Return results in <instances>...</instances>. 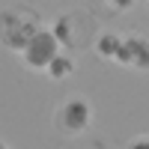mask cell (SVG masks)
Masks as SVG:
<instances>
[{
    "label": "cell",
    "instance_id": "1",
    "mask_svg": "<svg viewBox=\"0 0 149 149\" xmlns=\"http://www.w3.org/2000/svg\"><path fill=\"white\" fill-rule=\"evenodd\" d=\"M39 18L42 15L33 12L30 6H3L0 9V45L6 51L21 54L27 42L36 36V30L45 27Z\"/></svg>",
    "mask_w": 149,
    "mask_h": 149
},
{
    "label": "cell",
    "instance_id": "2",
    "mask_svg": "<svg viewBox=\"0 0 149 149\" xmlns=\"http://www.w3.org/2000/svg\"><path fill=\"white\" fill-rule=\"evenodd\" d=\"M54 36L60 39V45L66 51H84V48H93V39H95V15L93 12H84V9H66L60 12L51 24Z\"/></svg>",
    "mask_w": 149,
    "mask_h": 149
},
{
    "label": "cell",
    "instance_id": "3",
    "mask_svg": "<svg viewBox=\"0 0 149 149\" xmlns=\"http://www.w3.org/2000/svg\"><path fill=\"white\" fill-rule=\"evenodd\" d=\"M51 122H54V128L60 134H66V137L84 134L86 128L93 125V104H90V98L72 95V98H66V102H60Z\"/></svg>",
    "mask_w": 149,
    "mask_h": 149
},
{
    "label": "cell",
    "instance_id": "4",
    "mask_svg": "<svg viewBox=\"0 0 149 149\" xmlns=\"http://www.w3.org/2000/svg\"><path fill=\"white\" fill-rule=\"evenodd\" d=\"M60 51H63V45H60V39L54 36V30L51 27H39L36 36L27 42V48L21 51V60H24V66L30 72H45Z\"/></svg>",
    "mask_w": 149,
    "mask_h": 149
},
{
    "label": "cell",
    "instance_id": "5",
    "mask_svg": "<svg viewBox=\"0 0 149 149\" xmlns=\"http://www.w3.org/2000/svg\"><path fill=\"white\" fill-rule=\"evenodd\" d=\"M116 63L125 69H134V72H149V36H143V33L122 36V51H119Z\"/></svg>",
    "mask_w": 149,
    "mask_h": 149
},
{
    "label": "cell",
    "instance_id": "6",
    "mask_svg": "<svg viewBox=\"0 0 149 149\" xmlns=\"http://www.w3.org/2000/svg\"><path fill=\"white\" fill-rule=\"evenodd\" d=\"M93 51H95L98 60H104V63H116L119 51H122V33H116V30H98L95 39H93Z\"/></svg>",
    "mask_w": 149,
    "mask_h": 149
},
{
    "label": "cell",
    "instance_id": "7",
    "mask_svg": "<svg viewBox=\"0 0 149 149\" xmlns=\"http://www.w3.org/2000/svg\"><path fill=\"white\" fill-rule=\"evenodd\" d=\"M74 69H78V66H74L72 51H66V48H63V51L51 60V66L45 69V74H48L51 81H66V78H72V74H74Z\"/></svg>",
    "mask_w": 149,
    "mask_h": 149
},
{
    "label": "cell",
    "instance_id": "8",
    "mask_svg": "<svg viewBox=\"0 0 149 149\" xmlns=\"http://www.w3.org/2000/svg\"><path fill=\"white\" fill-rule=\"evenodd\" d=\"M137 0H90V12L98 18L104 15H122V12H128Z\"/></svg>",
    "mask_w": 149,
    "mask_h": 149
},
{
    "label": "cell",
    "instance_id": "9",
    "mask_svg": "<svg viewBox=\"0 0 149 149\" xmlns=\"http://www.w3.org/2000/svg\"><path fill=\"white\" fill-rule=\"evenodd\" d=\"M128 149H149V134H137V137L128 143Z\"/></svg>",
    "mask_w": 149,
    "mask_h": 149
},
{
    "label": "cell",
    "instance_id": "10",
    "mask_svg": "<svg viewBox=\"0 0 149 149\" xmlns=\"http://www.w3.org/2000/svg\"><path fill=\"white\" fill-rule=\"evenodd\" d=\"M0 149H12V146H9V143H6V140H0Z\"/></svg>",
    "mask_w": 149,
    "mask_h": 149
}]
</instances>
